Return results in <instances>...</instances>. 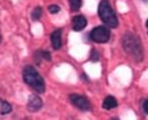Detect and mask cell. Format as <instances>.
Wrapping results in <instances>:
<instances>
[{
	"label": "cell",
	"instance_id": "6da1fadb",
	"mask_svg": "<svg viewBox=\"0 0 148 120\" xmlns=\"http://www.w3.org/2000/svg\"><path fill=\"white\" fill-rule=\"evenodd\" d=\"M23 75L25 83L29 87L33 88L36 92H38L40 94L45 92V81H44L43 77L39 74V72L36 70L35 67L31 66V65L25 66L23 71Z\"/></svg>",
	"mask_w": 148,
	"mask_h": 120
},
{
	"label": "cell",
	"instance_id": "7a4b0ae2",
	"mask_svg": "<svg viewBox=\"0 0 148 120\" xmlns=\"http://www.w3.org/2000/svg\"><path fill=\"white\" fill-rule=\"evenodd\" d=\"M123 47L129 55L134 59L141 60L143 57V52L139 40L132 34H126L123 38Z\"/></svg>",
	"mask_w": 148,
	"mask_h": 120
},
{
	"label": "cell",
	"instance_id": "3957f363",
	"mask_svg": "<svg viewBox=\"0 0 148 120\" xmlns=\"http://www.w3.org/2000/svg\"><path fill=\"white\" fill-rule=\"evenodd\" d=\"M99 15L101 19L110 28L118 27V19L114 12L109 0H101L99 5Z\"/></svg>",
	"mask_w": 148,
	"mask_h": 120
},
{
	"label": "cell",
	"instance_id": "277c9868",
	"mask_svg": "<svg viewBox=\"0 0 148 120\" xmlns=\"http://www.w3.org/2000/svg\"><path fill=\"white\" fill-rule=\"evenodd\" d=\"M111 33L105 27H97L93 29L90 33V39L97 43H107L110 40Z\"/></svg>",
	"mask_w": 148,
	"mask_h": 120
},
{
	"label": "cell",
	"instance_id": "5b68a950",
	"mask_svg": "<svg viewBox=\"0 0 148 120\" xmlns=\"http://www.w3.org/2000/svg\"><path fill=\"white\" fill-rule=\"evenodd\" d=\"M70 101L72 102V104L74 106H76L78 109L82 110V111H88V110H90V104L86 100V98H84L83 96L73 94V95L70 96Z\"/></svg>",
	"mask_w": 148,
	"mask_h": 120
},
{
	"label": "cell",
	"instance_id": "8992f818",
	"mask_svg": "<svg viewBox=\"0 0 148 120\" xmlns=\"http://www.w3.org/2000/svg\"><path fill=\"white\" fill-rule=\"evenodd\" d=\"M86 19L82 15H76L72 19V29L74 31H82L86 27Z\"/></svg>",
	"mask_w": 148,
	"mask_h": 120
},
{
	"label": "cell",
	"instance_id": "52a82bcc",
	"mask_svg": "<svg viewBox=\"0 0 148 120\" xmlns=\"http://www.w3.org/2000/svg\"><path fill=\"white\" fill-rule=\"evenodd\" d=\"M27 107H29V111L36 112L38 110L41 109L42 107V101L38 96L36 95H32L29 99V103H27Z\"/></svg>",
	"mask_w": 148,
	"mask_h": 120
},
{
	"label": "cell",
	"instance_id": "ba28073f",
	"mask_svg": "<svg viewBox=\"0 0 148 120\" xmlns=\"http://www.w3.org/2000/svg\"><path fill=\"white\" fill-rule=\"evenodd\" d=\"M62 30H56L55 32H53L51 36V41H52V45L53 48L56 50L60 49L62 46Z\"/></svg>",
	"mask_w": 148,
	"mask_h": 120
},
{
	"label": "cell",
	"instance_id": "9c48e42d",
	"mask_svg": "<svg viewBox=\"0 0 148 120\" xmlns=\"http://www.w3.org/2000/svg\"><path fill=\"white\" fill-rule=\"evenodd\" d=\"M35 61L37 64H40V63L43 61V60H47V61H50L51 60V55H50L49 52L44 51V50H39L35 53Z\"/></svg>",
	"mask_w": 148,
	"mask_h": 120
},
{
	"label": "cell",
	"instance_id": "30bf717a",
	"mask_svg": "<svg viewBox=\"0 0 148 120\" xmlns=\"http://www.w3.org/2000/svg\"><path fill=\"white\" fill-rule=\"evenodd\" d=\"M118 106V103L116 101V99L112 96H109L105 99L103 103V109H107V110H111V109H114Z\"/></svg>",
	"mask_w": 148,
	"mask_h": 120
},
{
	"label": "cell",
	"instance_id": "8fae6325",
	"mask_svg": "<svg viewBox=\"0 0 148 120\" xmlns=\"http://www.w3.org/2000/svg\"><path fill=\"white\" fill-rule=\"evenodd\" d=\"M69 3L72 11H78L82 4V0H69Z\"/></svg>",
	"mask_w": 148,
	"mask_h": 120
},
{
	"label": "cell",
	"instance_id": "7c38bea8",
	"mask_svg": "<svg viewBox=\"0 0 148 120\" xmlns=\"http://www.w3.org/2000/svg\"><path fill=\"white\" fill-rule=\"evenodd\" d=\"M0 109H1V114L3 115V114H7L11 111V106L9 103L1 100V108Z\"/></svg>",
	"mask_w": 148,
	"mask_h": 120
},
{
	"label": "cell",
	"instance_id": "4fadbf2b",
	"mask_svg": "<svg viewBox=\"0 0 148 120\" xmlns=\"http://www.w3.org/2000/svg\"><path fill=\"white\" fill-rule=\"evenodd\" d=\"M42 15V8L41 7H37V8L34 9V11L32 12V17H33L34 21H38V19L41 17Z\"/></svg>",
	"mask_w": 148,
	"mask_h": 120
},
{
	"label": "cell",
	"instance_id": "5bb4252c",
	"mask_svg": "<svg viewBox=\"0 0 148 120\" xmlns=\"http://www.w3.org/2000/svg\"><path fill=\"white\" fill-rule=\"evenodd\" d=\"M49 11L51 13H58L60 11V7L57 6V5H50Z\"/></svg>",
	"mask_w": 148,
	"mask_h": 120
},
{
	"label": "cell",
	"instance_id": "9a60e30c",
	"mask_svg": "<svg viewBox=\"0 0 148 120\" xmlns=\"http://www.w3.org/2000/svg\"><path fill=\"white\" fill-rule=\"evenodd\" d=\"M90 58H91V60H92V61H97V60H99V54L97 53V51H95V50H92Z\"/></svg>",
	"mask_w": 148,
	"mask_h": 120
},
{
	"label": "cell",
	"instance_id": "2e32d148",
	"mask_svg": "<svg viewBox=\"0 0 148 120\" xmlns=\"http://www.w3.org/2000/svg\"><path fill=\"white\" fill-rule=\"evenodd\" d=\"M144 110H145V112L148 114V99L144 102Z\"/></svg>",
	"mask_w": 148,
	"mask_h": 120
},
{
	"label": "cell",
	"instance_id": "e0dca14e",
	"mask_svg": "<svg viewBox=\"0 0 148 120\" xmlns=\"http://www.w3.org/2000/svg\"><path fill=\"white\" fill-rule=\"evenodd\" d=\"M146 27L148 28V19H147V21H146Z\"/></svg>",
	"mask_w": 148,
	"mask_h": 120
},
{
	"label": "cell",
	"instance_id": "ac0fdd59",
	"mask_svg": "<svg viewBox=\"0 0 148 120\" xmlns=\"http://www.w3.org/2000/svg\"><path fill=\"white\" fill-rule=\"evenodd\" d=\"M144 2H148V0H143Z\"/></svg>",
	"mask_w": 148,
	"mask_h": 120
}]
</instances>
